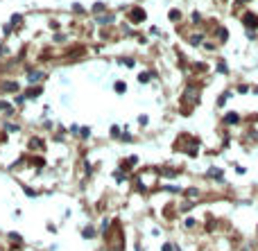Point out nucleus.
Listing matches in <instances>:
<instances>
[{"instance_id":"obj_1","label":"nucleus","mask_w":258,"mask_h":251,"mask_svg":"<svg viewBox=\"0 0 258 251\" xmlns=\"http://www.w3.org/2000/svg\"><path fill=\"white\" fill-rule=\"evenodd\" d=\"M242 23L249 27V30H254V27H258V16L256 14H245V16H242Z\"/></svg>"},{"instance_id":"obj_2","label":"nucleus","mask_w":258,"mask_h":251,"mask_svg":"<svg viewBox=\"0 0 258 251\" xmlns=\"http://www.w3.org/2000/svg\"><path fill=\"white\" fill-rule=\"evenodd\" d=\"M197 97H199V91H197V86H190L188 91H186V95H183V100H190V102H197Z\"/></svg>"},{"instance_id":"obj_3","label":"nucleus","mask_w":258,"mask_h":251,"mask_svg":"<svg viewBox=\"0 0 258 251\" xmlns=\"http://www.w3.org/2000/svg\"><path fill=\"white\" fill-rule=\"evenodd\" d=\"M131 20H134V23H140V20H145V11H143V9H131Z\"/></svg>"},{"instance_id":"obj_4","label":"nucleus","mask_w":258,"mask_h":251,"mask_svg":"<svg viewBox=\"0 0 258 251\" xmlns=\"http://www.w3.org/2000/svg\"><path fill=\"white\" fill-rule=\"evenodd\" d=\"M208 176H211V179H217V181H222V170L211 167V170H208Z\"/></svg>"},{"instance_id":"obj_5","label":"nucleus","mask_w":258,"mask_h":251,"mask_svg":"<svg viewBox=\"0 0 258 251\" xmlns=\"http://www.w3.org/2000/svg\"><path fill=\"white\" fill-rule=\"evenodd\" d=\"M224 122H226V124H235V122H238V113H226V115H224Z\"/></svg>"},{"instance_id":"obj_6","label":"nucleus","mask_w":258,"mask_h":251,"mask_svg":"<svg viewBox=\"0 0 258 251\" xmlns=\"http://www.w3.org/2000/svg\"><path fill=\"white\" fill-rule=\"evenodd\" d=\"M5 91H18V84H14V82H7V84H5Z\"/></svg>"},{"instance_id":"obj_7","label":"nucleus","mask_w":258,"mask_h":251,"mask_svg":"<svg viewBox=\"0 0 258 251\" xmlns=\"http://www.w3.org/2000/svg\"><path fill=\"white\" fill-rule=\"evenodd\" d=\"M82 233H84V238H93V235H95V231L91 229V226H88V229H84Z\"/></svg>"},{"instance_id":"obj_8","label":"nucleus","mask_w":258,"mask_h":251,"mask_svg":"<svg viewBox=\"0 0 258 251\" xmlns=\"http://www.w3.org/2000/svg\"><path fill=\"white\" fill-rule=\"evenodd\" d=\"M186 195H188V197H197L199 190H197V188H190V190H186Z\"/></svg>"},{"instance_id":"obj_9","label":"nucleus","mask_w":258,"mask_h":251,"mask_svg":"<svg viewBox=\"0 0 258 251\" xmlns=\"http://www.w3.org/2000/svg\"><path fill=\"white\" fill-rule=\"evenodd\" d=\"M217 70H220V72H226V63H224V61H220V63H217Z\"/></svg>"},{"instance_id":"obj_10","label":"nucleus","mask_w":258,"mask_h":251,"mask_svg":"<svg viewBox=\"0 0 258 251\" xmlns=\"http://www.w3.org/2000/svg\"><path fill=\"white\" fill-rule=\"evenodd\" d=\"M116 91H118V93H122V91H125V84H122V82H118V84H116Z\"/></svg>"},{"instance_id":"obj_11","label":"nucleus","mask_w":258,"mask_h":251,"mask_svg":"<svg viewBox=\"0 0 258 251\" xmlns=\"http://www.w3.org/2000/svg\"><path fill=\"white\" fill-rule=\"evenodd\" d=\"M163 251H174V247H172L170 242H165V244H163Z\"/></svg>"},{"instance_id":"obj_12","label":"nucleus","mask_w":258,"mask_h":251,"mask_svg":"<svg viewBox=\"0 0 258 251\" xmlns=\"http://www.w3.org/2000/svg\"><path fill=\"white\" fill-rule=\"evenodd\" d=\"M9 238H11L14 242H20V235H16V233H9Z\"/></svg>"},{"instance_id":"obj_13","label":"nucleus","mask_w":258,"mask_h":251,"mask_svg":"<svg viewBox=\"0 0 258 251\" xmlns=\"http://www.w3.org/2000/svg\"><path fill=\"white\" fill-rule=\"evenodd\" d=\"M186 226H188V229H190V226H195V219H192V217H188V219H186Z\"/></svg>"}]
</instances>
